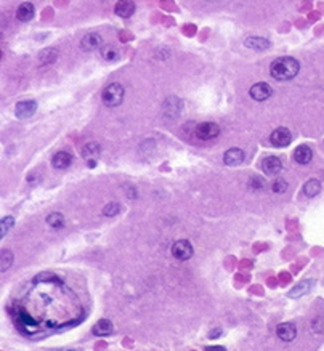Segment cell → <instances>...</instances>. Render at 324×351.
<instances>
[{"instance_id": "6da1fadb", "label": "cell", "mask_w": 324, "mask_h": 351, "mask_svg": "<svg viewBox=\"0 0 324 351\" xmlns=\"http://www.w3.org/2000/svg\"><path fill=\"white\" fill-rule=\"evenodd\" d=\"M300 71V63L292 56H283L271 63L270 67V74L276 80L283 82V80H291L294 79Z\"/></svg>"}, {"instance_id": "7a4b0ae2", "label": "cell", "mask_w": 324, "mask_h": 351, "mask_svg": "<svg viewBox=\"0 0 324 351\" xmlns=\"http://www.w3.org/2000/svg\"><path fill=\"white\" fill-rule=\"evenodd\" d=\"M124 87L121 83L114 82V83H109V85L103 90V95H101V99H103V104L108 108H116L119 104L122 103L124 99Z\"/></svg>"}, {"instance_id": "3957f363", "label": "cell", "mask_w": 324, "mask_h": 351, "mask_svg": "<svg viewBox=\"0 0 324 351\" xmlns=\"http://www.w3.org/2000/svg\"><path fill=\"white\" fill-rule=\"evenodd\" d=\"M15 322H16V327L23 334H32L39 329V322L31 318L29 314L23 310L18 311L16 318H15Z\"/></svg>"}, {"instance_id": "277c9868", "label": "cell", "mask_w": 324, "mask_h": 351, "mask_svg": "<svg viewBox=\"0 0 324 351\" xmlns=\"http://www.w3.org/2000/svg\"><path fill=\"white\" fill-rule=\"evenodd\" d=\"M193 254H194V250H193V245L190 240L186 239H181V240H177V242L172 245V255L175 256L177 260L180 261H185V260H190Z\"/></svg>"}, {"instance_id": "5b68a950", "label": "cell", "mask_w": 324, "mask_h": 351, "mask_svg": "<svg viewBox=\"0 0 324 351\" xmlns=\"http://www.w3.org/2000/svg\"><path fill=\"white\" fill-rule=\"evenodd\" d=\"M218 135H220V127L215 122H202L196 127V137L202 141L217 138Z\"/></svg>"}, {"instance_id": "8992f818", "label": "cell", "mask_w": 324, "mask_h": 351, "mask_svg": "<svg viewBox=\"0 0 324 351\" xmlns=\"http://www.w3.org/2000/svg\"><path fill=\"white\" fill-rule=\"evenodd\" d=\"M292 141V133L289 128L286 127H279L276 128L270 137V143L275 146V148H286L289 146Z\"/></svg>"}, {"instance_id": "52a82bcc", "label": "cell", "mask_w": 324, "mask_h": 351, "mask_svg": "<svg viewBox=\"0 0 324 351\" xmlns=\"http://www.w3.org/2000/svg\"><path fill=\"white\" fill-rule=\"evenodd\" d=\"M37 111V101L35 99H23L15 106V116L18 119H28Z\"/></svg>"}, {"instance_id": "ba28073f", "label": "cell", "mask_w": 324, "mask_h": 351, "mask_svg": "<svg viewBox=\"0 0 324 351\" xmlns=\"http://www.w3.org/2000/svg\"><path fill=\"white\" fill-rule=\"evenodd\" d=\"M101 154V148L100 144L95 143V141H90L82 148V157L87 160L88 167H95L97 165V159Z\"/></svg>"}, {"instance_id": "9c48e42d", "label": "cell", "mask_w": 324, "mask_h": 351, "mask_svg": "<svg viewBox=\"0 0 324 351\" xmlns=\"http://www.w3.org/2000/svg\"><path fill=\"white\" fill-rule=\"evenodd\" d=\"M249 95L252 96L255 101H265V99H268L271 95H273V88H271L266 82H259L250 87Z\"/></svg>"}, {"instance_id": "30bf717a", "label": "cell", "mask_w": 324, "mask_h": 351, "mask_svg": "<svg viewBox=\"0 0 324 351\" xmlns=\"http://www.w3.org/2000/svg\"><path fill=\"white\" fill-rule=\"evenodd\" d=\"M262 170L265 175H270V176L278 175L279 172L283 170V162H281L279 157L268 156L262 160Z\"/></svg>"}, {"instance_id": "8fae6325", "label": "cell", "mask_w": 324, "mask_h": 351, "mask_svg": "<svg viewBox=\"0 0 324 351\" xmlns=\"http://www.w3.org/2000/svg\"><path fill=\"white\" fill-rule=\"evenodd\" d=\"M276 335L283 342H292L297 337V327L292 322H283L276 327Z\"/></svg>"}, {"instance_id": "7c38bea8", "label": "cell", "mask_w": 324, "mask_h": 351, "mask_svg": "<svg viewBox=\"0 0 324 351\" xmlns=\"http://www.w3.org/2000/svg\"><path fill=\"white\" fill-rule=\"evenodd\" d=\"M244 151L239 148H229L227 153L223 154V162L229 167H236L241 165L244 162Z\"/></svg>"}, {"instance_id": "4fadbf2b", "label": "cell", "mask_w": 324, "mask_h": 351, "mask_svg": "<svg viewBox=\"0 0 324 351\" xmlns=\"http://www.w3.org/2000/svg\"><path fill=\"white\" fill-rule=\"evenodd\" d=\"M103 45V39L97 32H90L87 35H83V39L81 40V47L85 51H93L97 48H100Z\"/></svg>"}, {"instance_id": "5bb4252c", "label": "cell", "mask_w": 324, "mask_h": 351, "mask_svg": "<svg viewBox=\"0 0 324 351\" xmlns=\"http://www.w3.org/2000/svg\"><path fill=\"white\" fill-rule=\"evenodd\" d=\"M135 2L133 0H119L114 8V13L121 18H130L135 13Z\"/></svg>"}, {"instance_id": "9a60e30c", "label": "cell", "mask_w": 324, "mask_h": 351, "mask_svg": "<svg viewBox=\"0 0 324 351\" xmlns=\"http://www.w3.org/2000/svg\"><path fill=\"white\" fill-rule=\"evenodd\" d=\"M311 159H313V151H311L310 146H307V144L297 146L295 151H294V160L297 162V164L307 165Z\"/></svg>"}, {"instance_id": "2e32d148", "label": "cell", "mask_w": 324, "mask_h": 351, "mask_svg": "<svg viewBox=\"0 0 324 351\" xmlns=\"http://www.w3.org/2000/svg\"><path fill=\"white\" fill-rule=\"evenodd\" d=\"M72 164V156L67 153V151H58L53 159H51V165L55 167L56 170H65Z\"/></svg>"}, {"instance_id": "e0dca14e", "label": "cell", "mask_w": 324, "mask_h": 351, "mask_svg": "<svg viewBox=\"0 0 324 351\" xmlns=\"http://www.w3.org/2000/svg\"><path fill=\"white\" fill-rule=\"evenodd\" d=\"M113 331H114V326L109 319H100V321L92 327V332L93 335H97V337H106V335H111Z\"/></svg>"}, {"instance_id": "ac0fdd59", "label": "cell", "mask_w": 324, "mask_h": 351, "mask_svg": "<svg viewBox=\"0 0 324 351\" xmlns=\"http://www.w3.org/2000/svg\"><path fill=\"white\" fill-rule=\"evenodd\" d=\"M34 13H35L34 5L31 2H23L16 10V18L19 21H23V23H28V21L34 18Z\"/></svg>"}, {"instance_id": "d6986e66", "label": "cell", "mask_w": 324, "mask_h": 351, "mask_svg": "<svg viewBox=\"0 0 324 351\" xmlns=\"http://www.w3.org/2000/svg\"><path fill=\"white\" fill-rule=\"evenodd\" d=\"M244 45L247 47V48L250 50H259V51H263L266 48H270V40L268 39H263V37H255V35H252V37H247L244 40Z\"/></svg>"}, {"instance_id": "ffe728a7", "label": "cell", "mask_w": 324, "mask_h": 351, "mask_svg": "<svg viewBox=\"0 0 324 351\" xmlns=\"http://www.w3.org/2000/svg\"><path fill=\"white\" fill-rule=\"evenodd\" d=\"M313 284H315V282H313V279H305V281L299 282V284H297L295 287H292V290L289 292V297H291V298H300V297H304L305 293L313 287Z\"/></svg>"}, {"instance_id": "44dd1931", "label": "cell", "mask_w": 324, "mask_h": 351, "mask_svg": "<svg viewBox=\"0 0 324 351\" xmlns=\"http://www.w3.org/2000/svg\"><path fill=\"white\" fill-rule=\"evenodd\" d=\"M321 192V183L318 180H308L304 185V194L307 197H315Z\"/></svg>"}, {"instance_id": "7402d4cb", "label": "cell", "mask_w": 324, "mask_h": 351, "mask_svg": "<svg viewBox=\"0 0 324 351\" xmlns=\"http://www.w3.org/2000/svg\"><path fill=\"white\" fill-rule=\"evenodd\" d=\"M56 58H58V51L55 48H45V50H42L39 55V60L42 64H53Z\"/></svg>"}, {"instance_id": "603a6c76", "label": "cell", "mask_w": 324, "mask_h": 351, "mask_svg": "<svg viewBox=\"0 0 324 351\" xmlns=\"http://www.w3.org/2000/svg\"><path fill=\"white\" fill-rule=\"evenodd\" d=\"M101 56H103V60H104V61L113 63V61H117V60H119V56H121V53H119V51H117L116 47L106 45V47H103V48H101Z\"/></svg>"}, {"instance_id": "cb8c5ba5", "label": "cell", "mask_w": 324, "mask_h": 351, "mask_svg": "<svg viewBox=\"0 0 324 351\" xmlns=\"http://www.w3.org/2000/svg\"><path fill=\"white\" fill-rule=\"evenodd\" d=\"M47 224L51 228H55V229H60V228L65 226V217H63L60 212L50 213L49 217H47Z\"/></svg>"}, {"instance_id": "d4e9b609", "label": "cell", "mask_w": 324, "mask_h": 351, "mask_svg": "<svg viewBox=\"0 0 324 351\" xmlns=\"http://www.w3.org/2000/svg\"><path fill=\"white\" fill-rule=\"evenodd\" d=\"M12 265H13V254L10 252L8 249H3L2 254H0V271L5 273Z\"/></svg>"}, {"instance_id": "484cf974", "label": "cell", "mask_w": 324, "mask_h": 351, "mask_svg": "<svg viewBox=\"0 0 324 351\" xmlns=\"http://www.w3.org/2000/svg\"><path fill=\"white\" fill-rule=\"evenodd\" d=\"M266 188V183L262 176H250L249 180V190L252 191H263Z\"/></svg>"}, {"instance_id": "4316f807", "label": "cell", "mask_w": 324, "mask_h": 351, "mask_svg": "<svg viewBox=\"0 0 324 351\" xmlns=\"http://www.w3.org/2000/svg\"><path fill=\"white\" fill-rule=\"evenodd\" d=\"M121 212V206H119L117 202H109L106 206L103 207V215H106V217H116V215Z\"/></svg>"}, {"instance_id": "83f0119b", "label": "cell", "mask_w": 324, "mask_h": 351, "mask_svg": "<svg viewBox=\"0 0 324 351\" xmlns=\"http://www.w3.org/2000/svg\"><path fill=\"white\" fill-rule=\"evenodd\" d=\"M35 282H56V284H63V281L60 279L58 276L51 274V273H40L35 276Z\"/></svg>"}, {"instance_id": "f1b7e54d", "label": "cell", "mask_w": 324, "mask_h": 351, "mask_svg": "<svg viewBox=\"0 0 324 351\" xmlns=\"http://www.w3.org/2000/svg\"><path fill=\"white\" fill-rule=\"evenodd\" d=\"M15 224V218L13 217H5L2 218V222H0V236L5 238L7 233L10 231V228H13Z\"/></svg>"}, {"instance_id": "f546056e", "label": "cell", "mask_w": 324, "mask_h": 351, "mask_svg": "<svg viewBox=\"0 0 324 351\" xmlns=\"http://www.w3.org/2000/svg\"><path fill=\"white\" fill-rule=\"evenodd\" d=\"M287 181L283 180V178H276V180L271 183V190H273V192H276V194H281V192H286L287 191Z\"/></svg>"}, {"instance_id": "4dcf8cb0", "label": "cell", "mask_w": 324, "mask_h": 351, "mask_svg": "<svg viewBox=\"0 0 324 351\" xmlns=\"http://www.w3.org/2000/svg\"><path fill=\"white\" fill-rule=\"evenodd\" d=\"M311 331L320 334L324 331V316H318L311 321Z\"/></svg>"}, {"instance_id": "1f68e13d", "label": "cell", "mask_w": 324, "mask_h": 351, "mask_svg": "<svg viewBox=\"0 0 324 351\" xmlns=\"http://www.w3.org/2000/svg\"><path fill=\"white\" fill-rule=\"evenodd\" d=\"M220 335H222V331H220V329H213V332H211V334H209V338H211V340H213V338L220 337Z\"/></svg>"}, {"instance_id": "d6a6232c", "label": "cell", "mask_w": 324, "mask_h": 351, "mask_svg": "<svg viewBox=\"0 0 324 351\" xmlns=\"http://www.w3.org/2000/svg\"><path fill=\"white\" fill-rule=\"evenodd\" d=\"M206 351H227L223 347H213V348H207Z\"/></svg>"}]
</instances>
